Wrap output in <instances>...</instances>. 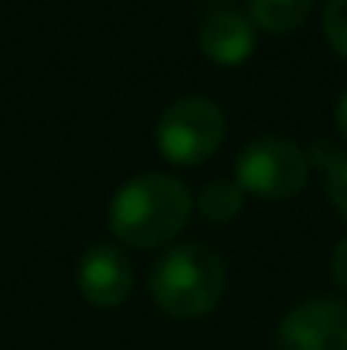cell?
Returning a JSON list of instances; mask_svg holds the SVG:
<instances>
[{"mask_svg": "<svg viewBox=\"0 0 347 350\" xmlns=\"http://www.w3.org/2000/svg\"><path fill=\"white\" fill-rule=\"evenodd\" d=\"M191 191L170 174H140L126 180L110 204V232L119 245L153 252L170 245L191 221Z\"/></svg>", "mask_w": 347, "mask_h": 350, "instance_id": "1", "label": "cell"}, {"mask_svg": "<svg viewBox=\"0 0 347 350\" xmlns=\"http://www.w3.org/2000/svg\"><path fill=\"white\" fill-rule=\"evenodd\" d=\"M225 258L201 241L170 245L150 269V296L174 320L208 317L225 299Z\"/></svg>", "mask_w": 347, "mask_h": 350, "instance_id": "2", "label": "cell"}, {"mask_svg": "<svg viewBox=\"0 0 347 350\" xmlns=\"http://www.w3.org/2000/svg\"><path fill=\"white\" fill-rule=\"evenodd\" d=\"M235 180L259 201H290L310 180V157L290 136H255L235 157Z\"/></svg>", "mask_w": 347, "mask_h": 350, "instance_id": "3", "label": "cell"}, {"mask_svg": "<svg viewBox=\"0 0 347 350\" xmlns=\"http://www.w3.org/2000/svg\"><path fill=\"white\" fill-rule=\"evenodd\" d=\"M229 136V116L218 103L205 96H184L170 103L153 126L157 153L174 167L205 163Z\"/></svg>", "mask_w": 347, "mask_h": 350, "instance_id": "4", "label": "cell"}, {"mask_svg": "<svg viewBox=\"0 0 347 350\" xmlns=\"http://www.w3.org/2000/svg\"><path fill=\"white\" fill-rule=\"evenodd\" d=\"M276 350H347V303L337 296L300 299L276 327Z\"/></svg>", "mask_w": 347, "mask_h": 350, "instance_id": "5", "label": "cell"}, {"mask_svg": "<svg viewBox=\"0 0 347 350\" xmlns=\"http://www.w3.org/2000/svg\"><path fill=\"white\" fill-rule=\"evenodd\" d=\"M75 286H79V293H82V299L89 306H96V310H116L133 293V262H129V255L119 245L96 241L79 258Z\"/></svg>", "mask_w": 347, "mask_h": 350, "instance_id": "6", "label": "cell"}, {"mask_svg": "<svg viewBox=\"0 0 347 350\" xmlns=\"http://www.w3.org/2000/svg\"><path fill=\"white\" fill-rule=\"evenodd\" d=\"M201 55L218 68H238L255 51V24L235 7H215L198 27Z\"/></svg>", "mask_w": 347, "mask_h": 350, "instance_id": "7", "label": "cell"}, {"mask_svg": "<svg viewBox=\"0 0 347 350\" xmlns=\"http://www.w3.org/2000/svg\"><path fill=\"white\" fill-rule=\"evenodd\" d=\"M317 0H248V17L259 31L293 34L303 27Z\"/></svg>", "mask_w": 347, "mask_h": 350, "instance_id": "8", "label": "cell"}, {"mask_svg": "<svg viewBox=\"0 0 347 350\" xmlns=\"http://www.w3.org/2000/svg\"><path fill=\"white\" fill-rule=\"evenodd\" d=\"M198 215L208 221V225H231L242 208H245V191L238 187V180H208L201 191H198V201H194Z\"/></svg>", "mask_w": 347, "mask_h": 350, "instance_id": "9", "label": "cell"}, {"mask_svg": "<svg viewBox=\"0 0 347 350\" xmlns=\"http://www.w3.org/2000/svg\"><path fill=\"white\" fill-rule=\"evenodd\" d=\"M324 38H327L331 51L347 62V0L324 3Z\"/></svg>", "mask_w": 347, "mask_h": 350, "instance_id": "10", "label": "cell"}, {"mask_svg": "<svg viewBox=\"0 0 347 350\" xmlns=\"http://www.w3.org/2000/svg\"><path fill=\"white\" fill-rule=\"evenodd\" d=\"M327 201L334 204V211L347 221V153L327 170Z\"/></svg>", "mask_w": 347, "mask_h": 350, "instance_id": "11", "label": "cell"}, {"mask_svg": "<svg viewBox=\"0 0 347 350\" xmlns=\"http://www.w3.org/2000/svg\"><path fill=\"white\" fill-rule=\"evenodd\" d=\"M331 279H334L337 289L347 293V238H341L331 252Z\"/></svg>", "mask_w": 347, "mask_h": 350, "instance_id": "12", "label": "cell"}, {"mask_svg": "<svg viewBox=\"0 0 347 350\" xmlns=\"http://www.w3.org/2000/svg\"><path fill=\"white\" fill-rule=\"evenodd\" d=\"M334 126H337V133L347 139V92L337 99V109H334Z\"/></svg>", "mask_w": 347, "mask_h": 350, "instance_id": "13", "label": "cell"}]
</instances>
